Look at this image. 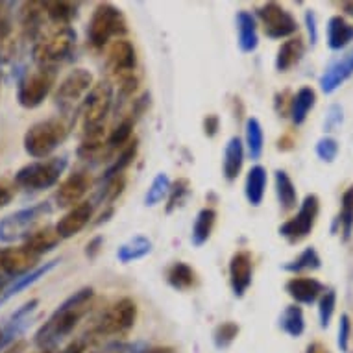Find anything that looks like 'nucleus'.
Masks as SVG:
<instances>
[{
  "label": "nucleus",
  "instance_id": "f257e3e1",
  "mask_svg": "<svg viewBox=\"0 0 353 353\" xmlns=\"http://www.w3.org/2000/svg\"><path fill=\"white\" fill-rule=\"evenodd\" d=\"M93 298V287H81L63 303H59L58 309L35 333V344L41 347V352H54V347L78 327L83 316L89 313Z\"/></svg>",
  "mask_w": 353,
  "mask_h": 353
},
{
  "label": "nucleus",
  "instance_id": "f03ea898",
  "mask_svg": "<svg viewBox=\"0 0 353 353\" xmlns=\"http://www.w3.org/2000/svg\"><path fill=\"white\" fill-rule=\"evenodd\" d=\"M76 48V32L70 26H45L34 39L32 56L37 67L54 69L70 59Z\"/></svg>",
  "mask_w": 353,
  "mask_h": 353
},
{
  "label": "nucleus",
  "instance_id": "7ed1b4c3",
  "mask_svg": "<svg viewBox=\"0 0 353 353\" xmlns=\"http://www.w3.org/2000/svg\"><path fill=\"white\" fill-rule=\"evenodd\" d=\"M128 34V23L124 13L110 2H100L94 8L89 26H87V41L94 50H104L117 39H124Z\"/></svg>",
  "mask_w": 353,
  "mask_h": 353
},
{
  "label": "nucleus",
  "instance_id": "20e7f679",
  "mask_svg": "<svg viewBox=\"0 0 353 353\" xmlns=\"http://www.w3.org/2000/svg\"><path fill=\"white\" fill-rule=\"evenodd\" d=\"M69 135V124L63 119H47L35 122L24 134V150L34 159H47L63 145Z\"/></svg>",
  "mask_w": 353,
  "mask_h": 353
},
{
  "label": "nucleus",
  "instance_id": "39448f33",
  "mask_svg": "<svg viewBox=\"0 0 353 353\" xmlns=\"http://www.w3.org/2000/svg\"><path fill=\"white\" fill-rule=\"evenodd\" d=\"M69 167V159L61 157H47L24 165L15 174V183L28 191H45L59 181Z\"/></svg>",
  "mask_w": 353,
  "mask_h": 353
},
{
  "label": "nucleus",
  "instance_id": "423d86ee",
  "mask_svg": "<svg viewBox=\"0 0 353 353\" xmlns=\"http://www.w3.org/2000/svg\"><path fill=\"white\" fill-rule=\"evenodd\" d=\"M113 85L110 81H97L93 89L87 93L83 102L80 104L81 115V130L85 132H94V130H104L105 119L110 115L113 108Z\"/></svg>",
  "mask_w": 353,
  "mask_h": 353
},
{
  "label": "nucleus",
  "instance_id": "0eeeda50",
  "mask_svg": "<svg viewBox=\"0 0 353 353\" xmlns=\"http://www.w3.org/2000/svg\"><path fill=\"white\" fill-rule=\"evenodd\" d=\"M52 211L50 203L39 202L30 208L19 209L0 220V243L24 241L35 232V226Z\"/></svg>",
  "mask_w": 353,
  "mask_h": 353
},
{
  "label": "nucleus",
  "instance_id": "6e6552de",
  "mask_svg": "<svg viewBox=\"0 0 353 353\" xmlns=\"http://www.w3.org/2000/svg\"><path fill=\"white\" fill-rule=\"evenodd\" d=\"M56 85V70L37 67L32 72H26L24 78L19 81L17 100L24 110L39 108L47 97L52 93Z\"/></svg>",
  "mask_w": 353,
  "mask_h": 353
},
{
  "label": "nucleus",
  "instance_id": "1a4fd4ad",
  "mask_svg": "<svg viewBox=\"0 0 353 353\" xmlns=\"http://www.w3.org/2000/svg\"><path fill=\"white\" fill-rule=\"evenodd\" d=\"M94 76L91 70L78 69L70 70L63 80L59 81L56 91H54V102L61 111L74 110L76 105H80L87 93L93 89Z\"/></svg>",
  "mask_w": 353,
  "mask_h": 353
},
{
  "label": "nucleus",
  "instance_id": "9d476101",
  "mask_svg": "<svg viewBox=\"0 0 353 353\" xmlns=\"http://www.w3.org/2000/svg\"><path fill=\"white\" fill-rule=\"evenodd\" d=\"M137 303L132 298H121L105 309L94 325V333L100 336L122 335L137 322Z\"/></svg>",
  "mask_w": 353,
  "mask_h": 353
},
{
  "label": "nucleus",
  "instance_id": "9b49d317",
  "mask_svg": "<svg viewBox=\"0 0 353 353\" xmlns=\"http://www.w3.org/2000/svg\"><path fill=\"white\" fill-rule=\"evenodd\" d=\"M320 213V198L316 194H307L303 198V202L300 203L298 213L283 222L279 226V235L290 244L301 243L303 239H307L313 232L314 224L319 220Z\"/></svg>",
  "mask_w": 353,
  "mask_h": 353
},
{
  "label": "nucleus",
  "instance_id": "f8f14e48",
  "mask_svg": "<svg viewBox=\"0 0 353 353\" xmlns=\"http://www.w3.org/2000/svg\"><path fill=\"white\" fill-rule=\"evenodd\" d=\"M263 32L268 39H290L298 32V21L278 2H268L257 10Z\"/></svg>",
  "mask_w": 353,
  "mask_h": 353
},
{
  "label": "nucleus",
  "instance_id": "ddd939ff",
  "mask_svg": "<svg viewBox=\"0 0 353 353\" xmlns=\"http://www.w3.org/2000/svg\"><path fill=\"white\" fill-rule=\"evenodd\" d=\"M105 67L117 83L137 74V50L134 43L128 39L113 41L105 52Z\"/></svg>",
  "mask_w": 353,
  "mask_h": 353
},
{
  "label": "nucleus",
  "instance_id": "4468645a",
  "mask_svg": "<svg viewBox=\"0 0 353 353\" xmlns=\"http://www.w3.org/2000/svg\"><path fill=\"white\" fill-rule=\"evenodd\" d=\"M37 257L28 254L23 246L19 248H0V281L12 283L24 274L37 268Z\"/></svg>",
  "mask_w": 353,
  "mask_h": 353
},
{
  "label": "nucleus",
  "instance_id": "2eb2a0df",
  "mask_svg": "<svg viewBox=\"0 0 353 353\" xmlns=\"http://www.w3.org/2000/svg\"><path fill=\"white\" fill-rule=\"evenodd\" d=\"M91 185H93V180L89 174L83 172V170L72 172L56 189V194H54L56 205L61 209L74 208L80 202H83V196L89 192Z\"/></svg>",
  "mask_w": 353,
  "mask_h": 353
},
{
  "label": "nucleus",
  "instance_id": "dca6fc26",
  "mask_svg": "<svg viewBox=\"0 0 353 353\" xmlns=\"http://www.w3.org/2000/svg\"><path fill=\"white\" fill-rule=\"evenodd\" d=\"M230 287L235 298H243L252 287L254 279V257L246 250H239L230 259Z\"/></svg>",
  "mask_w": 353,
  "mask_h": 353
},
{
  "label": "nucleus",
  "instance_id": "f3484780",
  "mask_svg": "<svg viewBox=\"0 0 353 353\" xmlns=\"http://www.w3.org/2000/svg\"><path fill=\"white\" fill-rule=\"evenodd\" d=\"M94 214V205L93 202H89V200H83L74 208L67 209V213L61 216V219L56 222V233L59 235V239L63 241V239H72L76 237L78 233L83 230V228L91 222Z\"/></svg>",
  "mask_w": 353,
  "mask_h": 353
},
{
  "label": "nucleus",
  "instance_id": "a211bd4d",
  "mask_svg": "<svg viewBox=\"0 0 353 353\" xmlns=\"http://www.w3.org/2000/svg\"><path fill=\"white\" fill-rule=\"evenodd\" d=\"M353 76V50L335 59L333 63L324 70V74L320 76V89L322 93L331 94L335 93L336 89L350 80Z\"/></svg>",
  "mask_w": 353,
  "mask_h": 353
},
{
  "label": "nucleus",
  "instance_id": "6ab92c4d",
  "mask_svg": "<svg viewBox=\"0 0 353 353\" xmlns=\"http://www.w3.org/2000/svg\"><path fill=\"white\" fill-rule=\"evenodd\" d=\"M285 290H287V294L296 301V305H298V303H301V305H313L314 301L322 296L325 287L320 283L319 279L296 276V278H290L289 281L285 283Z\"/></svg>",
  "mask_w": 353,
  "mask_h": 353
},
{
  "label": "nucleus",
  "instance_id": "aec40b11",
  "mask_svg": "<svg viewBox=\"0 0 353 353\" xmlns=\"http://www.w3.org/2000/svg\"><path fill=\"white\" fill-rule=\"evenodd\" d=\"M244 159H246V150H244L243 139L239 135H233L228 139L226 146H224V156H222V174L228 183L237 181L243 172Z\"/></svg>",
  "mask_w": 353,
  "mask_h": 353
},
{
  "label": "nucleus",
  "instance_id": "412c9836",
  "mask_svg": "<svg viewBox=\"0 0 353 353\" xmlns=\"http://www.w3.org/2000/svg\"><path fill=\"white\" fill-rule=\"evenodd\" d=\"M237 23V45L243 54H252L259 47V34H257V19L254 13L241 10L235 17Z\"/></svg>",
  "mask_w": 353,
  "mask_h": 353
},
{
  "label": "nucleus",
  "instance_id": "4be33fe9",
  "mask_svg": "<svg viewBox=\"0 0 353 353\" xmlns=\"http://www.w3.org/2000/svg\"><path fill=\"white\" fill-rule=\"evenodd\" d=\"M268 185V172L263 165H254L246 172V180H244V196L248 200L252 208H259L265 194H267Z\"/></svg>",
  "mask_w": 353,
  "mask_h": 353
},
{
  "label": "nucleus",
  "instance_id": "5701e85b",
  "mask_svg": "<svg viewBox=\"0 0 353 353\" xmlns=\"http://www.w3.org/2000/svg\"><path fill=\"white\" fill-rule=\"evenodd\" d=\"M59 241H61V239H59V235L56 233V230H54L52 226H47L41 228V230H35L28 239H24L23 248L26 250L28 254H32L34 257L39 259L43 254H47V252L56 248L59 244Z\"/></svg>",
  "mask_w": 353,
  "mask_h": 353
},
{
  "label": "nucleus",
  "instance_id": "b1692460",
  "mask_svg": "<svg viewBox=\"0 0 353 353\" xmlns=\"http://www.w3.org/2000/svg\"><path fill=\"white\" fill-rule=\"evenodd\" d=\"M244 150L252 161H257L265 150V132L257 117H248L244 122Z\"/></svg>",
  "mask_w": 353,
  "mask_h": 353
},
{
  "label": "nucleus",
  "instance_id": "393cba45",
  "mask_svg": "<svg viewBox=\"0 0 353 353\" xmlns=\"http://www.w3.org/2000/svg\"><path fill=\"white\" fill-rule=\"evenodd\" d=\"M303 54H305V45H303V39L301 37H290V39H287L279 47L278 54H276V61H274V65H276V70H279V72H287L289 69H292L294 65H298L301 61V58H303Z\"/></svg>",
  "mask_w": 353,
  "mask_h": 353
},
{
  "label": "nucleus",
  "instance_id": "a878e982",
  "mask_svg": "<svg viewBox=\"0 0 353 353\" xmlns=\"http://www.w3.org/2000/svg\"><path fill=\"white\" fill-rule=\"evenodd\" d=\"M353 41V24L342 15H333L327 21V47L331 50H342Z\"/></svg>",
  "mask_w": 353,
  "mask_h": 353
},
{
  "label": "nucleus",
  "instance_id": "bb28decb",
  "mask_svg": "<svg viewBox=\"0 0 353 353\" xmlns=\"http://www.w3.org/2000/svg\"><path fill=\"white\" fill-rule=\"evenodd\" d=\"M214 224H216V211L213 208H202L198 211L194 224L191 230V243L192 246H203L213 235Z\"/></svg>",
  "mask_w": 353,
  "mask_h": 353
},
{
  "label": "nucleus",
  "instance_id": "cd10ccee",
  "mask_svg": "<svg viewBox=\"0 0 353 353\" xmlns=\"http://www.w3.org/2000/svg\"><path fill=\"white\" fill-rule=\"evenodd\" d=\"M316 104V93L313 87H301L298 89V93L292 97V104H290V121L294 126H301L307 121V117L311 113V110Z\"/></svg>",
  "mask_w": 353,
  "mask_h": 353
},
{
  "label": "nucleus",
  "instance_id": "c85d7f7f",
  "mask_svg": "<svg viewBox=\"0 0 353 353\" xmlns=\"http://www.w3.org/2000/svg\"><path fill=\"white\" fill-rule=\"evenodd\" d=\"M152 248H154V244H152L150 239L145 237V235H135V237H132L130 241L119 246L117 259L124 263V265L135 263V261L145 259L146 255H150Z\"/></svg>",
  "mask_w": 353,
  "mask_h": 353
},
{
  "label": "nucleus",
  "instance_id": "c756f323",
  "mask_svg": "<svg viewBox=\"0 0 353 353\" xmlns=\"http://www.w3.org/2000/svg\"><path fill=\"white\" fill-rule=\"evenodd\" d=\"M45 17L52 26H70L78 15V4L67 2V0H54V2H43Z\"/></svg>",
  "mask_w": 353,
  "mask_h": 353
},
{
  "label": "nucleus",
  "instance_id": "7c9ffc66",
  "mask_svg": "<svg viewBox=\"0 0 353 353\" xmlns=\"http://www.w3.org/2000/svg\"><path fill=\"white\" fill-rule=\"evenodd\" d=\"M274 187H276V196L283 211H292L298 205V191H296L294 181L285 170L278 168L274 172Z\"/></svg>",
  "mask_w": 353,
  "mask_h": 353
},
{
  "label": "nucleus",
  "instance_id": "2f4dec72",
  "mask_svg": "<svg viewBox=\"0 0 353 353\" xmlns=\"http://www.w3.org/2000/svg\"><path fill=\"white\" fill-rule=\"evenodd\" d=\"M196 272L194 268L189 267L183 261L174 263L172 267L167 270V283L172 287L174 290H191L192 287H196Z\"/></svg>",
  "mask_w": 353,
  "mask_h": 353
},
{
  "label": "nucleus",
  "instance_id": "473e14b6",
  "mask_svg": "<svg viewBox=\"0 0 353 353\" xmlns=\"http://www.w3.org/2000/svg\"><path fill=\"white\" fill-rule=\"evenodd\" d=\"M279 327L292 339H298V336L303 335V331H305L303 309L300 305H296V303L285 307V311L279 316Z\"/></svg>",
  "mask_w": 353,
  "mask_h": 353
},
{
  "label": "nucleus",
  "instance_id": "72a5a7b5",
  "mask_svg": "<svg viewBox=\"0 0 353 353\" xmlns=\"http://www.w3.org/2000/svg\"><path fill=\"white\" fill-rule=\"evenodd\" d=\"M320 267H322V259H320L319 252H316L314 246H309L296 259L289 261L287 265H283V270L290 274H300L307 272V270H319Z\"/></svg>",
  "mask_w": 353,
  "mask_h": 353
},
{
  "label": "nucleus",
  "instance_id": "f704fd0d",
  "mask_svg": "<svg viewBox=\"0 0 353 353\" xmlns=\"http://www.w3.org/2000/svg\"><path fill=\"white\" fill-rule=\"evenodd\" d=\"M137 150H139V143L137 139H134L132 143H128L122 150H119V156L115 157V161L111 163V167L105 170L104 174V180H111V178H115V176H122V174L126 172V168L134 163L135 156H137Z\"/></svg>",
  "mask_w": 353,
  "mask_h": 353
},
{
  "label": "nucleus",
  "instance_id": "c9c22d12",
  "mask_svg": "<svg viewBox=\"0 0 353 353\" xmlns=\"http://www.w3.org/2000/svg\"><path fill=\"white\" fill-rule=\"evenodd\" d=\"M134 128H135V119L134 117H126L111 130L110 137L105 141V146L115 148V150H122L128 143H132L134 137Z\"/></svg>",
  "mask_w": 353,
  "mask_h": 353
},
{
  "label": "nucleus",
  "instance_id": "e433bc0d",
  "mask_svg": "<svg viewBox=\"0 0 353 353\" xmlns=\"http://www.w3.org/2000/svg\"><path fill=\"white\" fill-rule=\"evenodd\" d=\"M339 226H341L342 241L347 243L353 235V185L347 187L344 194H342L341 203V214H339Z\"/></svg>",
  "mask_w": 353,
  "mask_h": 353
},
{
  "label": "nucleus",
  "instance_id": "4c0bfd02",
  "mask_svg": "<svg viewBox=\"0 0 353 353\" xmlns=\"http://www.w3.org/2000/svg\"><path fill=\"white\" fill-rule=\"evenodd\" d=\"M170 178L165 172L156 174V178L152 180L150 187L145 194V205L146 208H156L157 203H161L170 192Z\"/></svg>",
  "mask_w": 353,
  "mask_h": 353
},
{
  "label": "nucleus",
  "instance_id": "58836bf2",
  "mask_svg": "<svg viewBox=\"0 0 353 353\" xmlns=\"http://www.w3.org/2000/svg\"><path fill=\"white\" fill-rule=\"evenodd\" d=\"M239 331H241V327L235 322H222V324H219L213 331L214 346L219 347V350L230 347L239 336Z\"/></svg>",
  "mask_w": 353,
  "mask_h": 353
},
{
  "label": "nucleus",
  "instance_id": "ea45409f",
  "mask_svg": "<svg viewBox=\"0 0 353 353\" xmlns=\"http://www.w3.org/2000/svg\"><path fill=\"white\" fill-rule=\"evenodd\" d=\"M189 192H191V183H189V180L180 178L178 181H174L167 196V213L170 214L172 211L180 208L181 203L185 202V198L189 196Z\"/></svg>",
  "mask_w": 353,
  "mask_h": 353
},
{
  "label": "nucleus",
  "instance_id": "a19ab883",
  "mask_svg": "<svg viewBox=\"0 0 353 353\" xmlns=\"http://www.w3.org/2000/svg\"><path fill=\"white\" fill-rule=\"evenodd\" d=\"M335 307H336V290L335 289H325L320 296L319 301V319L320 325L322 327H330L331 319L335 314Z\"/></svg>",
  "mask_w": 353,
  "mask_h": 353
},
{
  "label": "nucleus",
  "instance_id": "79ce46f5",
  "mask_svg": "<svg viewBox=\"0 0 353 353\" xmlns=\"http://www.w3.org/2000/svg\"><path fill=\"white\" fill-rule=\"evenodd\" d=\"M124 187H126V176L122 174V176H115V178H111L104 183V189H102V194H100V200L102 203H113L117 198L121 196L122 191H124Z\"/></svg>",
  "mask_w": 353,
  "mask_h": 353
},
{
  "label": "nucleus",
  "instance_id": "37998d69",
  "mask_svg": "<svg viewBox=\"0 0 353 353\" xmlns=\"http://www.w3.org/2000/svg\"><path fill=\"white\" fill-rule=\"evenodd\" d=\"M339 150H341V146H339V141L333 139V137H322V139L316 143V156L322 159L324 163H333L339 156Z\"/></svg>",
  "mask_w": 353,
  "mask_h": 353
},
{
  "label": "nucleus",
  "instance_id": "c03bdc74",
  "mask_svg": "<svg viewBox=\"0 0 353 353\" xmlns=\"http://www.w3.org/2000/svg\"><path fill=\"white\" fill-rule=\"evenodd\" d=\"M350 335H352V320L347 314H342L339 322V347L341 352L347 353L350 350Z\"/></svg>",
  "mask_w": 353,
  "mask_h": 353
},
{
  "label": "nucleus",
  "instance_id": "a18cd8bd",
  "mask_svg": "<svg viewBox=\"0 0 353 353\" xmlns=\"http://www.w3.org/2000/svg\"><path fill=\"white\" fill-rule=\"evenodd\" d=\"M344 111L339 104L331 105L330 111H327V115H325V121H324V130L325 132H335L336 128L341 126L342 121H344V115H342Z\"/></svg>",
  "mask_w": 353,
  "mask_h": 353
},
{
  "label": "nucleus",
  "instance_id": "49530a36",
  "mask_svg": "<svg viewBox=\"0 0 353 353\" xmlns=\"http://www.w3.org/2000/svg\"><path fill=\"white\" fill-rule=\"evenodd\" d=\"M305 26L309 39H311V45L314 47L316 41H319V24H316V13L313 10H307L305 12Z\"/></svg>",
  "mask_w": 353,
  "mask_h": 353
},
{
  "label": "nucleus",
  "instance_id": "de8ad7c7",
  "mask_svg": "<svg viewBox=\"0 0 353 353\" xmlns=\"http://www.w3.org/2000/svg\"><path fill=\"white\" fill-rule=\"evenodd\" d=\"M290 104H292V99L289 97V91H283V93L276 94V102H274V108L279 113V117H287L290 113Z\"/></svg>",
  "mask_w": 353,
  "mask_h": 353
},
{
  "label": "nucleus",
  "instance_id": "09e8293b",
  "mask_svg": "<svg viewBox=\"0 0 353 353\" xmlns=\"http://www.w3.org/2000/svg\"><path fill=\"white\" fill-rule=\"evenodd\" d=\"M220 130V119L219 115H208L203 119V134L208 137H214Z\"/></svg>",
  "mask_w": 353,
  "mask_h": 353
},
{
  "label": "nucleus",
  "instance_id": "8fccbe9b",
  "mask_svg": "<svg viewBox=\"0 0 353 353\" xmlns=\"http://www.w3.org/2000/svg\"><path fill=\"white\" fill-rule=\"evenodd\" d=\"M10 34H12V21L6 17V13L0 12V45L8 41Z\"/></svg>",
  "mask_w": 353,
  "mask_h": 353
},
{
  "label": "nucleus",
  "instance_id": "3c124183",
  "mask_svg": "<svg viewBox=\"0 0 353 353\" xmlns=\"http://www.w3.org/2000/svg\"><path fill=\"white\" fill-rule=\"evenodd\" d=\"M12 200H13V191L6 185V183H2V181H0V209L6 208L8 203L12 202Z\"/></svg>",
  "mask_w": 353,
  "mask_h": 353
},
{
  "label": "nucleus",
  "instance_id": "603ef678",
  "mask_svg": "<svg viewBox=\"0 0 353 353\" xmlns=\"http://www.w3.org/2000/svg\"><path fill=\"white\" fill-rule=\"evenodd\" d=\"M305 353H331L327 350V346H324L322 342H313V344H309L305 350Z\"/></svg>",
  "mask_w": 353,
  "mask_h": 353
},
{
  "label": "nucleus",
  "instance_id": "864d4df0",
  "mask_svg": "<svg viewBox=\"0 0 353 353\" xmlns=\"http://www.w3.org/2000/svg\"><path fill=\"white\" fill-rule=\"evenodd\" d=\"M100 244H102V237H97L93 243L87 244V255H89V257H94V255L99 254Z\"/></svg>",
  "mask_w": 353,
  "mask_h": 353
},
{
  "label": "nucleus",
  "instance_id": "5fc2aeb1",
  "mask_svg": "<svg viewBox=\"0 0 353 353\" xmlns=\"http://www.w3.org/2000/svg\"><path fill=\"white\" fill-rule=\"evenodd\" d=\"M24 347H26V342L24 341H15L12 346L8 347V353H23Z\"/></svg>",
  "mask_w": 353,
  "mask_h": 353
},
{
  "label": "nucleus",
  "instance_id": "6e6d98bb",
  "mask_svg": "<svg viewBox=\"0 0 353 353\" xmlns=\"http://www.w3.org/2000/svg\"><path fill=\"white\" fill-rule=\"evenodd\" d=\"M143 353H176L172 347L167 346H157V347H150V350H145Z\"/></svg>",
  "mask_w": 353,
  "mask_h": 353
},
{
  "label": "nucleus",
  "instance_id": "4d7b16f0",
  "mask_svg": "<svg viewBox=\"0 0 353 353\" xmlns=\"http://www.w3.org/2000/svg\"><path fill=\"white\" fill-rule=\"evenodd\" d=\"M341 8H342V12L346 13V15L353 17V2H342Z\"/></svg>",
  "mask_w": 353,
  "mask_h": 353
},
{
  "label": "nucleus",
  "instance_id": "13d9d810",
  "mask_svg": "<svg viewBox=\"0 0 353 353\" xmlns=\"http://www.w3.org/2000/svg\"><path fill=\"white\" fill-rule=\"evenodd\" d=\"M4 347V331L0 330V350Z\"/></svg>",
  "mask_w": 353,
  "mask_h": 353
},
{
  "label": "nucleus",
  "instance_id": "bf43d9fd",
  "mask_svg": "<svg viewBox=\"0 0 353 353\" xmlns=\"http://www.w3.org/2000/svg\"><path fill=\"white\" fill-rule=\"evenodd\" d=\"M4 287H6V283H2V281H0V292L4 290Z\"/></svg>",
  "mask_w": 353,
  "mask_h": 353
},
{
  "label": "nucleus",
  "instance_id": "052dcab7",
  "mask_svg": "<svg viewBox=\"0 0 353 353\" xmlns=\"http://www.w3.org/2000/svg\"><path fill=\"white\" fill-rule=\"evenodd\" d=\"M39 353H54V352H39Z\"/></svg>",
  "mask_w": 353,
  "mask_h": 353
}]
</instances>
